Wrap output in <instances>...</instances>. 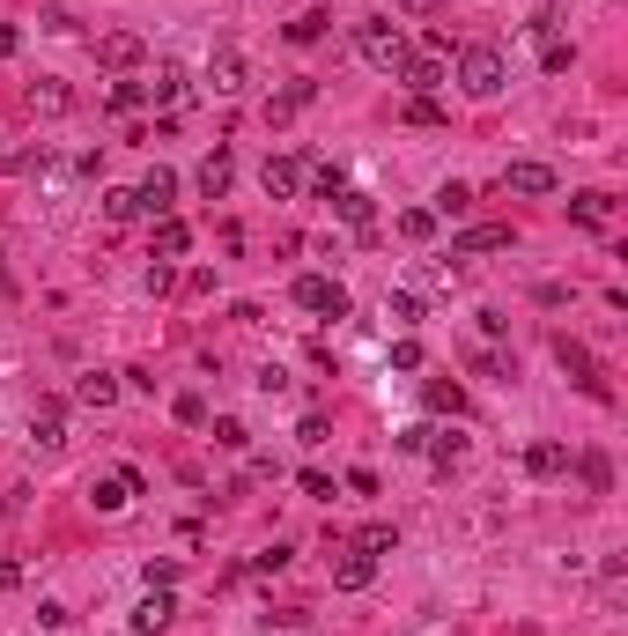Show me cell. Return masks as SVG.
I'll use <instances>...</instances> for the list:
<instances>
[{
  "label": "cell",
  "mask_w": 628,
  "mask_h": 636,
  "mask_svg": "<svg viewBox=\"0 0 628 636\" xmlns=\"http://www.w3.org/2000/svg\"><path fill=\"white\" fill-rule=\"evenodd\" d=\"M355 52H363V60H370L377 74H399V60H407L414 45H407V30H399L392 15H370V23L355 30Z\"/></svg>",
  "instance_id": "obj_1"
},
{
  "label": "cell",
  "mask_w": 628,
  "mask_h": 636,
  "mask_svg": "<svg viewBox=\"0 0 628 636\" xmlns=\"http://www.w3.org/2000/svg\"><path fill=\"white\" fill-rule=\"evenodd\" d=\"M459 82H466V97H503V82H510L503 52L496 45H466L459 52Z\"/></svg>",
  "instance_id": "obj_2"
},
{
  "label": "cell",
  "mask_w": 628,
  "mask_h": 636,
  "mask_svg": "<svg viewBox=\"0 0 628 636\" xmlns=\"http://www.w3.org/2000/svg\"><path fill=\"white\" fill-rule=\"evenodd\" d=\"M296 304L318 311V318H348V289H340L333 274H303V282H296Z\"/></svg>",
  "instance_id": "obj_3"
},
{
  "label": "cell",
  "mask_w": 628,
  "mask_h": 636,
  "mask_svg": "<svg viewBox=\"0 0 628 636\" xmlns=\"http://www.w3.org/2000/svg\"><path fill=\"white\" fill-rule=\"evenodd\" d=\"M481 252H510V222H466L451 237V259H481Z\"/></svg>",
  "instance_id": "obj_4"
},
{
  "label": "cell",
  "mask_w": 628,
  "mask_h": 636,
  "mask_svg": "<svg viewBox=\"0 0 628 636\" xmlns=\"http://www.w3.org/2000/svg\"><path fill=\"white\" fill-rule=\"evenodd\" d=\"M133 496H141V474H133V466H111V474L89 481V503H97V511H126Z\"/></svg>",
  "instance_id": "obj_5"
},
{
  "label": "cell",
  "mask_w": 628,
  "mask_h": 636,
  "mask_svg": "<svg viewBox=\"0 0 628 636\" xmlns=\"http://www.w3.org/2000/svg\"><path fill=\"white\" fill-rule=\"evenodd\" d=\"M399 82H407V97H436V89H444V52H407V60H399Z\"/></svg>",
  "instance_id": "obj_6"
},
{
  "label": "cell",
  "mask_w": 628,
  "mask_h": 636,
  "mask_svg": "<svg viewBox=\"0 0 628 636\" xmlns=\"http://www.w3.org/2000/svg\"><path fill=\"white\" fill-rule=\"evenodd\" d=\"M555 163H503V193H525V200H547L555 193Z\"/></svg>",
  "instance_id": "obj_7"
},
{
  "label": "cell",
  "mask_w": 628,
  "mask_h": 636,
  "mask_svg": "<svg viewBox=\"0 0 628 636\" xmlns=\"http://www.w3.org/2000/svg\"><path fill=\"white\" fill-rule=\"evenodd\" d=\"M333 585H340V592H370V585H377V555L340 548V555H333Z\"/></svg>",
  "instance_id": "obj_8"
},
{
  "label": "cell",
  "mask_w": 628,
  "mask_h": 636,
  "mask_svg": "<svg viewBox=\"0 0 628 636\" xmlns=\"http://www.w3.org/2000/svg\"><path fill=\"white\" fill-rule=\"evenodd\" d=\"M97 67L133 74V67H141V37H133V30H104V37H97Z\"/></svg>",
  "instance_id": "obj_9"
},
{
  "label": "cell",
  "mask_w": 628,
  "mask_h": 636,
  "mask_svg": "<svg viewBox=\"0 0 628 636\" xmlns=\"http://www.w3.org/2000/svg\"><path fill=\"white\" fill-rule=\"evenodd\" d=\"M555 363L569 370V378H577L584 392H592V400H606V385L592 378V348H584V341H569V333H562V341H555Z\"/></svg>",
  "instance_id": "obj_10"
},
{
  "label": "cell",
  "mask_w": 628,
  "mask_h": 636,
  "mask_svg": "<svg viewBox=\"0 0 628 636\" xmlns=\"http://www.w3.org/2000/svg\"><path fill=\"white\" fill-rule=\"evenodd\" d=\"M207 89H215V97H237L244 89V52L237 45H222L215 60H207Z\"/></svg>",
  "instance_id": "obj_11"
},
{
  "label": "cell",
  "mask_w": 628,
  "mask_h": 636,
  "mask_svg": "<svg viewBox=\"0 0 628 636\" xmlns=\"http://www.w3.org/2000/svg\"><path fill=\"white\" fill-rule=\"evenodd\" d=\"M133 193H141V215H156V222H163V215H170V200H178V178H170L163 163H156V171L133 185Z\"/></svg>",
  "instance_id": "obj_12"
},
{
  "label": "cell",
  "mask_w": 628,
  "mask_h": 636,
  "mask_svg": "<svg viewBox=\"0 0 628 636\" xmlns=\"http://www.w3.org/2000/svg\"><path fill=\"white\" fill-rule=\"evenodd\" d=\"M170 614H178V600H170V585H148V592H141V607H133V629H141V636H156V629L170 622Z\"/></svg>",
  "instance_id": "obj_13"
},
{
  "label": "cell",
  "mask_w": 628,
  "mask_h": 636,
  "mask_svg": "<svg viewBox=\"0 0 628 636\" xmlns=\"http://www.w3.org/2000/svg\"><path fill=\"white\" fill-rule=\"evenodd\" d=\"M259 185H266V200H289L296 185H303V163H296V156H266V171H259Z\"/></svg>",
  "instance_id": "obj_14"
},
{
  "label": "cell",
  "mask_w": 628,
  "mask_h": 636,
  "mask_svg": "<svg viewBox=\"0 0 628 636\" xmlns=\"http://www.w3.org/2000/svg\"><path fill=\"white\" fill-rule=\"evenodd\" d=\"M569 222H577V230H606V222H614V200L606 193H569Z\"/></svg>",
  "instance_id": "obj_15"
},
{
  "label": "cell",
  "mask_w": 628,
  "mask_h": 636,
  "mask_svg": "<svg viewBox=\"0 0 628 636\" xmlns=\"http://www.w3.org/2000/svg\"><path fill=\"white\" fill-rule=\"evenodd\" d=\"M30 444H45V452H52V444H67V407L60 400H45L30 415Z\"/></svg>",
  "instance_id": "obj_16"
},
{
  "label": "cell",
  "mask_w": 628,
  "mask_h": 636,
  "mask_svg": "<svg viewBox=\"0 0 628 636\" xmlns=\"http://www.w3.org/2000/svg\"><path fill=\"white\" fill-rule=\"evenodd\" d=\"M60 111H74L67 82H30V119H60Z\"/></svg>",
  "instance_id": "obj_17"
},
{
  "label": "cell",
  "mask_w": 628,
  "mask_h": 636,
  "mask_svg": "<svg viewBox=\"0 0 628 636\" xmlns=\"http://www.w3.org/2000/svg\"><path fill=\"white\" fill-rule=\"evenodd\" d=\"M230 178H237V163H230V148H215V156H207V163H200V193H207V200H222V193H230Z\"/></svg>",
  "instance_id": "obj_18"
},
{
  "label": "cell",
  "mask_w": 628,
  "mask_h": 636,
  "mask_svg": "<svg viewBox=\"0 0 628 636\" xmlns=\"http://www.w3.org/2000/svg\"><path fill=\"white\" fill-rule=\"evenodd\" d=\"M74 400H82V407H111V400H119V370H89V378L74 385Z\"/></svg>",
  "instance_id": "obj_19"
},
{
  "label": "cell",
  "mask_w": 628,
  "mask_h": 636,
  "mask_svg": "<svg viewBox=\"0 0 628 636\" xmlns=\"http://www.w3.org/2000/svg\"><path fill=\"white\" fill-rule=\"evenodd\" d=\"M525 474H540V481L569 474V444H532V452H525Z\"/></svg>",
  "instance_id": "obj_20"
},
{
  "label": "cell",
  "mask_w": 628,
  "mask_h": 636,
  "mask_svg": "<svg viewBox=\"0 0 628 636\" xmlns=\"http://www.w3.org/2000/svg\"><path fill=\"white\" fill-rule=\"evenodd\" d=\"M333 215H340V222H355V230H370V222H377L370 193H355V185H340V193H333Z\"/></svg>",
  "instance_id": "obj_21"
},
{
  "label": "cell",
  "mask_w": 628,
  "mask_h": 636,
  "mask_svg": "<svg viewBox=\"0 0 628 636\" xmlns=\"http://www.w3.org/2000/svg\"><path fill=\"white\" fill-rule=\"evenodd\" d=\"M185 252H193V230H185L178 215H163L156 222V259H185Z\"/></svg>",
  "instance_id": "obj_22"
},
{
  "label": "cell",
  "mask_w": 628,
  "mask_h": 636,
  "mask_svg": "<svg viewBox=\"0 0 628 636\" xmlns=\"http://www.w3.org/2000/svg\"><path fill=\"white\" fill-rule=\"evenodd\" d=\"M422 452H429V459H436V466L451 474V466L466 459V437H459V429H429V444H422Z\"/></svg>",
  "instance_id": "obj_23"
},
{
  "label": "cell",
  "mask_w": 628,
  "mask_h": 636,
  "mask_svg": "<svg viewBox=\"0 0 628 636\" xmlns=\"http://www.w3.org/2000/svg\"><path fill=\"white\" fill-rule=\"evenodd\" d=\"M311 97H318V82H289V89H281L274 104H266V119H274V126H281V119H296V111L311 104Z\"/></svg>",
  "instance_id": "obj_24"
},
{
  "label": "cell",
  "mask_w": 628,
  "mask_h": 636,
  "mask_svg": "<svg viewBox=\"0 0 628 636\" xmlns=\"http://www.w3.org/2000/svg\"><path fill=\"white\" fill-rule=\"evenodd\" d=\"M577 481H584L592 496H606V489H614V466H606L599 452H584V459H577Z\"/></svg>",
  "instance_id": "obj_25"
},
{
  "label": "cell",
  "mask_w": 628,
  "mask_h": 636,
  "mask_svg": "<svg viewBox=\"0 0 628 636\" xmlns=\"http://www.w3.org/2000/svg\"><path fill=\"white\" fill-rule=\"evenodd\" d=\"M385 318H392V326H422V296H414V289L385 296Z\"/></svg>",
  "instance_id": "obj_26"
},
{
  "label": "cell",
  "mask_w": 628,
  "mask_h": 636,
  "mask_svg": "<svg viewBox=\"0 0 628 636\" xmlns=\"http://www.w3.org/2000/svg\"><path fill=\"white\" fill-rule=\"evenodd\" d=\"M466 208H473V185H459V178H451L444 193H436V208H429V215L444 222V215H466Z\"/></svg>",
  "instance_id": "obj_27"
},
{
  "label": "cell",
  "mask_w": 628,
  "mask_h": 636,
  "mask_svg": "<svg viewBox=\"0 0 628 636\" xmlns=\"http://www.w3.org/2000/svg\"><path fill=\"white\" fill-rule=\"evenodd\" d=\"M148 97H156V104H178V97H185V67H156V82H148Z\"/></svg>",
  "instance_id": "obj_28"
},
{
  "label": "cell",
  "mask_w": 628,
  "mask_h": 636,
  "mask_svg": "<svg viewBox=\"0 0 628 636\" xmlns=\"http://www.w3.org/2000/svg\"><path fill=\"white\" fill-rule=\"evenodd\" d=\"M104 215L111 222H133V215H141V193H133V185H111V193H104Z\"/></svg>",
  "instance_id": "obj_29"
},
{
  "label": "cell",
  "mask_w": 628,
  "mask_h": 636,
  "mask_svg": "<svg viewBox=\"0 0 628 636\" xmlns=\"http://www.w3.org/2000/svg\"><path fill=\"white\" fill-rule=\"evenodd\" d=\"M399 237H407V245H429V237H436V215L429 208H407V215H399Z\"/></svg>",
  "instance_id": "obj_30"
},
{
  "label": "cell",
  "mask_w": 628,
  "mask_h": 636,
  "mask_svg": "<svg viewBox=\"0 0 628 636\" xmlns=\"http://www.w3.org/2000/svg\"><path fill=\"white\" fill-rule=\"evenodd\" d=\"M215 444H222V452H244V444H252V429H244L237 415H215Z\"/></svg>",
  "instance_id": "obj_31"
},
{
  "label": "cell",
  "mask_w": 628,
  "mask_h": 636,
  "mask_svg": "<svg viewBox=\"0 0 628 636\" xmlns=\"http://www.w3.org/2000/svg\"><path fill=\"white\" fill-rule=\"evenodd\" d=\"M399 119H407V126H444V104H436V97H407Z\"/></svg>",
  "instance_id": "obj_32"
},
{
  "label": "cell",
  "mask_w": 628,
  "mask_h": 636,
  "mask_svg": "<svg viewBox=\"0 0 628 636\" xmlns=\"http://www.w3.org/2000/svg\"><path fill=\"white\" fill-rule=\"evenodd\" d=\"M355 548H363V555H392L399 533H392V526H363V533H355Z\"/></svg>",
  "instance_id": "obj_33"
},
{
  "label": "cell",
  "mask_w": 628,
  "mask_h": 636,
  "mask_svg": "<svg viewBox=\"0 0 628 636\" xmlns=\"http://www.w3.org/2000/svg\"><path fill=\"white\" fill-rule=\"evenodd\" d=\"M459 407H466V392H459V385H444V378L429 385V415H459Z\"/></svg>",
  "instance_id": "obj_34"
},
{
  "label": "cell",
  "mask_w": 628,
  "mask_h": 636,
  "mask_svg": "<svg viewBox=\"0 0 628 636\" xmlns=\"http://www.w3.org/2000/svg\"><path fill=\"white\" fill-rule=\"evenodd\" d=\"M148 104V82H111V111H141Z\"/></svg>",
  "instance_id": "obj_35"
},
{
  "label": "cell",
  "mask_w": 628,
  "mask_h": 636,
  "mask_svg": "<svg viewBox=\"0 0 628 636\" xmlns=\"http://www.w3.org/2000/svg\"><path fill=\"white\" fill-rule=\"evenodd\" d=\"M289 37H296V45H318V37H326V15H296V23H289Z\"/></svg>",
  "instance_id": "obj_36"
},
{
  "label": "cell",
  "mask_w": 628,
  "mask_h": 636,
  "mask_svg": "<svg viewBox=\"0 0 628 636\" xmlns=\"http://www.w3.org/2000/svg\"><path fill=\"white\" fill-rule=\"evenodd\" d=\"M170 415H178L185 429H200V422H207V400H200V392H178V407H170Z\"/></svg>",
  "instance_id": "obj_37"
},
{
  "label": "cell",
  "mask_w": 628,
  "mask_h": 636,
  "mask_svg": "<svg viewBox=\"0 0 628 636\" xmlns=\"http://www.w3.org/2000/svg\"><path fill=\"white\" fill-rule=\"evenodd\" d=\"M274 570H289V548H281V540H274V548H259V555H252V577H274Z\"/></svg>",
  "instance_id": "obj_38"
},
{
  "label": "cell",
  "mask_w": 628,
  "mask_h": 636,
  "mask_svg": "<svg viewBox=\"0 0 628 636\" xmlns=\"http://www.w3.org/2000/svg\"><path fill=\"white\" fill-rule=\"evenodd\" d=\"M569 60H577V52H569V45H562V37H547V52H540V67H547V74H569Z\"/></svg>",
  "instance_id": "obj_39"
},
{
  "label": "cell",
  "mask_w": 628,
  "mask_h": 636,
  "mask_svg": "<svg viewBox=\"0 0 628 636\" xmlns=\"http://www.w3.org/2000/svg\"><path fill=\"white\" fill-rule=\"evenodd\" d=\"M473 370H481V378H510V363H503L496 348H481V355H473Z\"/></svg>",
  "instance_id": "obj_40"
},
{
  "label": "cell",
  "mask_w": 628,
  "mask_h": 636,
  "mask_svg": "<svg viewBox=\"0 0 628 636\" xmlns=\"http://www.w3.org/2000/svg\"><path fill=\"white\" fill-rule=\"evenodd\" d=\"M303 496H318V503H333V481L318 474V466H303Z\"/></svg>",
  "instance_id": "obj_41"
},
{
  "label": "cell",
  "mask_w": 628,
  "mask_h": 636,
  "mask_svg": "<svg viewBox=\"0 0 628 636\" xmlns=\"http://www.w3.org/2000/svg\"><path fill=\"white\" fill-rule=\"evenodd\" d=\"M392 370H422V341H399L392 348Z\"/></svg>",
  "instance_id": "obj_42"
},
{
  "label": "cell",
  "mask_w": 628,
  "mask_h": 636,
  "mask_svg": "<svg viewBox=\"0 0 628 636\" xmlns=\"http://www.w3.org/2000/svg\"><path fill=\"white\" fill-rule=\"evenodd\" d=\"M67 622H74V614H67L60 600H45V607H37V629H67Z\"/></svg>",
  "instance_id": "obj_43"
},
{
  "label": "cell",
  "mask_w": 628,
  "mask_h": 636,
  "mask_svg": "<svg viewBox=\"0 0 628 636\" xmlns=\"http://www.w3.org/2000/svg\"><path fill=\"white\" fill-rule=\"evenodd\" d=\"M15 52H23V30H15V23H0V60H15Z\"/></svg>",
  "instance_id": "obj_44"
},
{
  "label": "cell",
  "mask_w": 628,
  "mask_h": 636,
  "mask_svg": "<svg viewBox=\"0 0 628 636\" xmlns=\"http://www.w3.org/2000/svg\"><path fill=\"white\" fill-rule=\"evenodd\" d=\"M414 8H436V0H414Z\"/></svg>",
  "instance_id": "obj_45"
}]
</instances>
